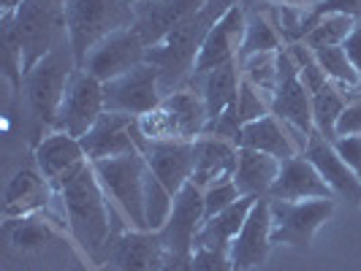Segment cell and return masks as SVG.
Returning <instances> with one entry per match:
<instances>
[{
	"label": "cell",
	"mask_w": 361,
	"mask_h": 271,
	"mask_svg": "<svg viewBox=\"0 0 361 271\" xmlns=\"http://www.w3.org/2000/svg\"><path fill=\"white\" fill-rule=\"evenodd\" d=\"M288 54L293 57V63H296V71H299V79H302V84L307 87L310 95H315V92L324 87L326 82V73L321 71V63H318V57L315 52L310 49L305 41H296V44H288L286 46Z\"/></svg>",
	"instance_id": "cell-35"
},
{
	"label": "cell",
	"mask_w": 361,
	"mask_h": 271,
	"mask_svg": "<svg viewBox=\"0 0 361 271\" xmlns=\"http://www.w3.org/2000/svg\"><path fill=\"white\" fill-rule=\"evenodd\" d=\"M8 222V236H11V244L22 250V253H36L44 250L47 244H52L57 239L54 225L41 215L30 217H19V220H6Z\"/></svg>",
	"instance_id": "cell-30"
},
{
	"label": "cell",
	"mask_w": 361,
	"mask_h": 271,
	"mask_svg": "<svg viewBox=\"0 0 361 271\" xmlns=\"http://www.w3.org/2000/svg\"><path fill=\"white\" fill-rule=\"evenodd\" d=\"M76 68H79V63H76L71 41L63 38L52 52L47 54L44 60H38L36 65L25 73L22 84H25V92H27V103H30L41 125L54 127L63 92L68 87Z\"/></svg>",
	"instance_id": "cell-5"
},
{
	"label": "cell",
	"mask_w": 361,
	"mask_h": 271,
	"mask_svg": "<svg viewBox=\"0 0 361 271\" xmlns=\"http://www.w3.org/2000/svg\"><path fill=\"white\" fill-rule=\"evenodd\" d=\"M163 101L161 73L152 63H142L133 71L111 82H104V106L106 111L145 117Z\"/></svg>",
	"instance_id": "cell-10"
},
{
	"label": "cell",
	"mask_w": 361,
	"mask_h": 271,
	"mask_svg": "<svg viewBox=\"0 0 361 271\" xmlns=\"http://www.w3.org/2000/svg\"><path fill=\"white\" fill-rule=\"evenodd\" d=\"M258 198H239L236 203H231L228 209H223L220 215L209 217L201 225L199 236H196V247H207V250H217V253H228L234 244L236 234L242 231L245 220L250 215L253 203ZM193 247V250H196Z\"/></svg>",
	"instance_id": "cell-28"
},
{
	"label": "cell",
	"mask_w": 361,
	"mask_h": 271,
	"mask_svg": "<svg viewBox=\"0 0 361 271\" xmlns=\"http://www.w3.org/2000/svg\"><path fill=\"white\" fill-rule=\"evenodd\" d=\"M130 3H133V6H136V3H149V0H130Z\"/></svg>",
	"instance_id": "cell-46"
},
{
	"label": "cell",
	"mask_w": 361,
	"mask_h": 271,
	"mask_svg": "<svg viewBox=\"0 0 361 271\" xmlns=\"http://www.w3.org/2000/svg\"><path fill=\"white\" fill-rule=\"evenodd\" d=\"M245 30H247V6L239 0V3H234L223 17L217 19L215 25H212V30H209V36L204 38L190 79L196 82L204 73L215 71V68L231 63V60H239L242 44H245Z\"/></svg>",
	"instance_id": "cell-12"
},
{
	"label": "cell",
	"mask_w": 361,
	"mask_h": 271,
	"mask_svg": "<svg viewBox=\"0 0 361 271\" xmlns=\"http://www.w3.org/2000/svg\"><path fill=\"white\" fill-rule=\"evenodd\" d=\"M234 3H239V0H209L196 17L182 22L180 27H174L169 36L161 38L158 44H152L147 49V63H152L158 68V73H161L163 95L180 90V87H185L190 82L204 38L209 36L212 25Z\"/></svg>",
	"instance_id": "cell-2"
},
{
	"label": "cell",
	"mask_w": 361,
	"mask_h": 271,
	"mask_svg": "<svg viewBox=\"0 0 361 271\" xmlns=\"http://www.w3.org/2000/svg\"><path fill=\"white\" fill-rule=\"evenodd\" d=\"M209 0H149V3H136V22L133 30L142 36L147 49L166 38L182 22L196 17Z\"/></svg>",
	"instance_id": "cell-18"
},
{
	"label": "cell",
	"mask_w": 361,
	"mask_h": 271,
	"mask_svg": "<svg viewBox=\"0 0 361 271\" xmlns=\"http://www.w3.org/2000/svg\"><path fill=\"white\" fill-rule=\"evenodd\" d=\"M239 84H242V65H239V60H231L215 71L204 73L201 79H196V84H188V87H199L201 98L207 103L209 122H212L217 117H223L228 108L236 106Z\"/></svg>",
	"instance_id": "cell-26"
},
{
	"label": "cell",
	"mask_w": 361,
	"mask_h": 271,
	"mask_svg": "<svg viewBox=\"0 0 361 271\" xmlns=\"http://www.w3.org/2000/svg\"><path fill=\"white\" fill-rule=\"evenodd\" d=\"M3 49H6V76L14 82V87L25 82L22 76V38H19L14 14H3Z\"/></svg>",
	"instance_id": "cell-36"
},
{
	"label": "cell",
	"mask_w": 361,
	"mask_h": 271,
	"mask_svg": "<svg viewBox=\"0 0 361 271\" xmlns=\"http://www.w3.org/2000/svg\"><path fill=\"white\" fill-rule=\"evenodd\" d=\"M85 160L87 158H85L82 141L68 136V133L52 130L36 144V168L52 182L54 187L60 184V179H66L71 171H76Z\"/></svg>",
	"instance_id": "cell-24"
},
{
	"label": "cell",
	"mask_w": 361,
	"mask_h": 271,
	"mask_svg": "<svg viewBox=\"0 0 361 271\" xmlns=\"http://www.w3.org/2000/svg\"><path fill=\"white\" fill-rule=\"evenodd\" d=\"M57 190L54 184L38 168H19L8 179L3 193V217L19 220V217L41 215L54 201Z\"/></svg>",
	"instance_id": "cell-20"
},
{
	"label": "cell",
	"mask_w": 361,
	"mask_h": 271,
	"mask_svg": "<svg viewBox=\"0 0 361 271\" xmlns=\"http://www.w3.org/2000/svg\"><path fill=\"white\" fill-rule=\"evenodd\" d=\"M271 209L269 198H258L245 220L242 231L236 234L234 244L228 250L234 271H250L261 266L271 253Z\"/></svg>",
	"instance_id": "cell-17"
},
{
	"label": "cell",
	"mask_w": 361,
	"mask_h": 271,
	"mask_svg": "<svg viewBox=\"0 0 361 271\" xmlns=\"http://www.w3.org/2000/svg\"><path fill=\"white\" fill-rule=\"evenodd\" d=\"M201 225H204V190L188 182L174 196V209L169 222L163 225V231H158L163 250L174 255H193Z\"/></svg>",
	"instance_id": "cell-15"
},
{
	"label": "cell",
	"mask_w": 361,
	"mask_h": 271,
	"mask_svg": "<svg viewBox=\"0 0 361 271\" xmlns=\"http://www.w3.org/2000/svg\"><path fill=\"white\" fill-rule=\"evenodd\" d=\"M343 49H345V54L350 57L353 68H356V71H359V76H361V22L353 27V33L345 38Z\"/></svg>",
	"instance_id": "cell-43"
},
{
	"label": "cell",
	"mask_w": 361,
	"mask_h": 271,
	"mask_svg": "<svg viewBox=\"0 0 361 271\" xmlns=\"http://www.w3.org/2000/svg\"><path fill=\"white\" fill-rule=\"evenodd\" d=\"M22 38V76L68 38L66 0H22L14 11Z\"/></svg>",
	"instance_id": "cell-7"
},
{
	"label": "cell",
	"mask_w": 361,
	"mask_h": 271,
	"mask_svg": "<svg viewBox=\"0 0 361 271\" xmlns=\"http://www.w3.org/2000/svg\"><path fill=\"white\" fill-rule=\"evenodd\" d=\"M54 190H57V203L63 212L66 231L71 234L73 244L85 253L90 263H104L117 241L114 220L120 215L106 198L101 182L92 171V163L85 160L66 179H60Z\"/></svg>",
	"instance_id": "cell-1"
},
{
	"label": "cell",
	"mask_w": 361,
	"mask_h": 271,
	"mask_svg": "<svg viewBox=\"0 0 361 271\" xmlns=\"http://www.w3.org/2000/svg\"><path fill=\"white\" fill-rule=\"evenodd\" d=\"M236 163H239V146L234 141L204 133L193 141V177L190 182L201 190L220 184V182H231L236 174Z\"/></svg>",
	"instance_id": "cell-21"
},
{
	"label": "cell",
	"mask_w": 361,
	"mask_h": 271,
	"mask_svg": "<svg viewBox=\"0 0 361 271\" xmlns=\"http://www.w3.org/2000/svg\"><path fill=\"white\" fill-rule=\"evenodd\" d=\"M277 71H280V79H277V90H274V98H271V114L277 120H283L286 125L312 136L315 133V122H312V95L302 84L299 71H296V63H293V57L288 54L286 46L277 52Z\"/></svg>",
	"instance_id": "cell-14"
},
{
	"label": "cell",
	"mask_w": 361,
	"mask_h": 271,
	"mask_svg": "<svg viewBox=\"0 0 361 271\" xmlns=\"http://www.w3.org/2000/svg\"><path fill=\"white\" fill-rule=\"evenodd\" d=\"M307 141H310L307 133L286 125V122L277 120L274 114H267V117H261V120H255V122L242 125V133H239V146L264 152V155H271V158H277L280 163L302 155Z\"/></svg>",
	"instance_id": "cell-16"
},
{
	"label": "cell",
	"mask_w": 361,
	"mask_h": 271,
	"mask_svg": "<svg viewBox=\"0 0 361 271\" xmlns=\"http://www.w3.org/2000/svg\"><path fill=\"white\" fill-rule=\"evenodd\" d=\"M348 106V95L340 87H334L331 82H326L321 90L312 95V122H315V133H321L324 139L334 141V127L340 114Z\"/></svg>",
	"instance_id": "cell-31"
},
{
	"label": "cell",
	"mask_w": 361,
	"mask_h": 271,
	"mask_svg": "<svg viewBox=\"0 0 361 271\" xmlns=\"http://www.w3.org/2000/svg\"><path fill=\"white\" fill-rule=\"evenodd\" d=\"M104 111H106V106H104V82L95 79L85 68H76L68 87L63 92L52 130L68 133L73 139H82L101 120Z\"/></svg>",
	"instance_id": "cell-9"
},
{
	"label": "cell",
	"mask_w": 361,
	"mask_h": 271,
	"mask_svg": "<svg viewBox=\"0 0 361 271\" xmlns=\"http://www.w3.org/2000/svg\"><path fill=\"white\" fill-rule=\"evenodd\" d=\"M302 155L318 168V174L331 187L334 198L361 203V179L348 168V163L340 158V152L334 149V144L329 139H324L321 133H312Z\"/></svg>",
	"instance_id": "cell-22"
},
{
	"label": "cell",
	"mask_w": 361,
	"mask_h": 271,
	"mask_svg": "<svg viewBox=\"0 0 361 271\" xmlns=\"http://www.w3.org/2000/svg\"><path fill=\"white\" fill-rule=\"evenodd\" d=\"M136 8L130 0H66V25L68 41L82 65L92 46L117 30L133 27Z\"/></svg>",
	"instance_id": "cell-3"
},
{
	"label": "cell",
	"mask_w": 361,
	"mask_h": 271,
	"mask_svg": "<svg viewBox=\"0 0 361 271\" xmlns=\"http://www.w3.org/2000/svg\"><path fill=\"white\" fill-rule=\"evenodd\" d=\"M267 114H271L269 101L255 90L250 82L242 79V84H239V98H236V117H239V122L247 125V122H255V120H261V117H267Z\"/></svg>",
	"instance_id": "cell-37"
},
{
	"label": "cell",
	"mask_w": 361,
	"mask_h": 271,
	"mask_svg": "<svg viewBox=\"0 0 361 271\" xmlns=\"http://www.w3.org/2000/svg\"><path fill=\"white\" fill-rule=\"evenodd\" d=\"M242 3H271V6H290V8H310L318 0H242Z\"/></svg>",
	"instance_id": "cell-45"
},
{
	"label": "cell",
	"mask_w": 361,
	"mask_h": 271,
	"mask_svg": "<svg viewBox=\"0 0 361 271\" xmlns=\"http://www.w3.org/2000/svg\"><path fill=\"white\" fill-rule=\"evenodd\" d=\"M326 14H345V17L361 22V0H318L315 6H310L307 14H305V30H310V25L315 19L326 17Z\"/></svg>",
	"instance_id": "cell-39"
},
{
	"label": "cell",
	"mask_w": 361,
	"mask_h": 271,
	"mask_svg": "<svg viewBox=\"0 0 361 271\" xmlns=\"http://www.w3.org/2000/svg\"><path fill=\"white\" fill-rule=\"evenodd\" d=\"M269 198L277 201H312V198H334L331 187L318 174V168L305 158L296 155L280 165V174L271 184Z\"/></svg>",
	"instance_id": "cell-23"
},
{
	"label": "cell",
	"mask_w": 361,
	"mask_h": 271,
	"mask_svg": "<svg viewBox=\"0 0 361 271\" xmlns=\"http://www.w3.org/2000/svg\"><path fill=\"white\" fill-rule=\"evenodd\" d=\"M245 6H247V30H245V44H242L239 60L261 52H280L286 46V41L280 36V30L271 25V19L264 14V8L258 3H245Z\"/></svg>",
	"instance_id": "cell-29"
},
{
	"label": "cell",
	"mask_w": 361,
	"mask_h": 271,
	"mask_svg": "<svg viewBox=\"0 0 361 271\" xmlns=\"http://www.w3.org/2000/svg\"><path fill=\"white\" fill-rule=\"evenodd\" d=\"M359 22L345 14H326V17L315 19L310 25L307 36H305V44L310 49H321V46H343L345 38L353 33Z\"/></svg>",
	"instance_id": "cell-34"
},
{
	"label": "cell",
	"mask_w": 361,
	"mask_h": 271,
	"mask_svg": "<svg viewBox=\"0 0 361 271\" xmlns=\"http://www.w3.org/2000/svg\"><path fill=\"white\" fill-rule=\"evenodd\" d=\"M239 65H242V79L250 82L271 106V98H274V90H277V79H280L277 52H261L253 54V57H245V60H239Z\"/></svg>",
	"instance_id": "cell-33"
},
{
	"label": "cell",
	"mask_w": 361,
	"mask_h": 271,
	"mask_svg": "<svg viewBox=\"0 0 361 271\" xmlns=\"http://www.w3.org/2000/svg\"><path fill=\"white\" fill-rule=\"evenodd\" d=\"M340 158L348 163V168L361 179V136H340L331 141Z\"/></svg>",
	"instance_id": "cell-42"
},
{
	"label": "cell",
	"mask_w": 361,
	"mask_h": 271,
	"mask_svg": "<svg viewBox=\"0 0 361 271\" xmlns=\"http://www.w3.org/2000/svg\"><path fill=\"white\" fill-rule=\"evenodd\" d=\"M158 271H193V255H163V263Z\"/></svg>",
	"instance_id": "cell-44"
},
{
	"label": "cell",
	"mask_w": 361,
	"mask_h": 271,
	"mask_svg": "<svg viewBox=\"0 0 361 271\" xmlns=\"http://www.w3.org/2000/svg\"><path fill=\"white\" fill-rule=\"evenodd\" d=\"M239 198H245V196H239L234 179L220 182V184L207 187V190H204V222H207L209 217L220 215L223 209H228V206H231V203H236Z\"/></svg>",
	"instance_id": "cell-38"
},
{
	"label": "cell",
	"mask_w": 361,
	"mask_h": 271,
	"mask_svg": "<svg viewBox=\"0 0 361 271\" xmlns=\"http://www.w3.org/2000/svg\"><path fill=\"white\" fill-rule=\"evenodd\" d=\"M79 141L85 149V158L90 163H98L109 160V158H123L130 152H142V146L147 144V136L139 125V117L104 111L101 120Z\"/></svg>",
	"instance_id": "cell-11"
},
{
	"label": "cell",
	"mask_w": 361,
	"mask_h": 271,
	"mask_svg": "<svg viewBox=\"0 0 361 271\" xmlns=\"http://www.w3.org/2000/svg\"><path fill=\"white\" fill-rule=\"evenodd\" d=\"M193 271H234V266H231L228 253L196 247L193 250Z\"/></svg>",
	"instance_id": "cell-40"
},
{
	"label": "cell",
	"mask_w": 361,
	"mask_h": 271,
	"mask_svg": "<svg viewBox=\"0 0 361 271\" xmlns=\"http://www.w3.org/2000/svg\"><path fill=\"white\" fill-rule=\"evenodd\" d=\"M174 209V193L163 184L149 168L145 174V225L147 231H163Z\"/></svg>",
	"instance_id": "cell-32"
},
{
	"label": "cell",
	"mask_w": 361,
	"mask_h": 271,
	"mask_svg": "<svg viewBox=\"0 0 361 271\" xmlns=\"http://www.w3.org/2000/svg\"><path fill=\"white\" fill-rule=\"evenodd\" d=\"M92 171L101 182L114 212L126 222V228L147 231L145 225V174L147 163L142 152H130L123 158L92 163Z\"/></svg>",
	"instance_id": "cell-4"
},
{
	"label": "cell",
	"mask_w": 361,
	"mask_h": 271,
	"mask_svg": "<svg viewBox=\"0 0 361 271\" xmlns=\"http://www.w3.org/2000/svg\"><path fill=\"white\" fill-rule=\"evenodd\" d=\"M271 209V244L274 247H312L318 231L331 220L337 198L312 201H277L269 198Z\"/></svg>",
	"instance_id": "cell-8"
},
{
	"label": "cell",
	"mask_w": 361,
	"mask_h": 271,
	"mask_svg": "<svg viewBox=\"0 0 361 271\" xmlns=\"http://www.w3.org/2000/svg\"><path fill=\"white\" fill-rule=\"evenodd\" d=\"M340 136H361V98H353L348 101L345 111L337 120V127H334V139Z\"/></svg>",
	"instance_id": "cell-41"
},
{
	"label": "cell",
	"mask_w": 361,
	"mask_h": 271,
	"mask_svg": "<svg viewBox=\"0 0 361 271\" xmlns=\"http://www.w3.org/2000/svg\"><path fill=\"white\" fill-rule=\"evenodd\" d=\"M163 255L166 250H163L161 234H155V231L126 228L111 247V258L120 271H158Z\"/></svg>",
	"instance_id": "cell-25"
},
{
	"label": "cell",
	"mask_w": 361,
	"mask_h": 271,
	"mask_svg": "<svg viewBox=\"0 0 361 271\" xmlns=\"http://www.w3.org/2000/svg\"><path fill=\"white\" fill-rule=\"evenodd\" d=\"M283 163L271 155L255 152V149H245L239 146V163H236L234 184L239 196L245 198H269V190L277 174H280Z\"/></svg>",
	"instance_id": "cell-27"
},
{
	"label": "cell",
	"mask_w": 361,
	"mask_h": 271,
	"mask_svg": "<svg viewBox=\"0 0 361 271\" xmlns=\"http://www.w3.org/2000/svg\"><path fill=\"white\" fill-rule=\"evenodd\" d=\"M147 168L177 196L193 177V141L177 139H147L142 146Z\"/></svg>",
	"instance_id": "cell-19"
},
{
	"label": "cell",
	"mask_w": 361,
	"mask_h": 271,
	"mask_svg": "<svg viewBox=\"0 0 361 271\" xmlns=\"http://www.w3.org/2000/svg\"><path fill=\"white\" fill-rule=\"evenodd\" d=\"M139 125L147 139H177L196 141L207 133L209 114L199 87H180L163 95V101L149 114L139 117Z\"/></svg>",
	"instance_id": "cell-6"
},
{
	"label": "cell",
	"mask_w": 361,
	"mask_h": 271,
	"mask_svg": "<svg viewBox=\"0 0 361 271\" xmlns=\"http://www.w3.org/2000/svg\"><path fill=\"white\" fill-rule=\"evenodd\" d=\"M142 63H147V44L133 27H126L104 38L98 46H92L79 68H85L101 82H111Z\"/></svg>",
	"instance_id": "cell-13"
}]
</instances>
